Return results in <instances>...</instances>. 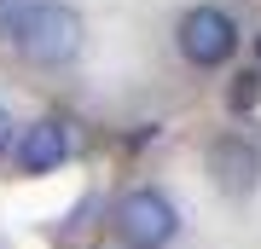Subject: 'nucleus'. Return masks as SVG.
I'll return each mask as SVG.
<instances>
[{"instance_id":"f03ea898","label":"nucleus","mask_w":261,"mask_h":249,"mask_svg":"<svg viewBox=\"0 0 261 249\" xmlns=\"http://www.w3.org/2000/svg\"><path fill=\"white\" fill-rule=\"evenodd\" d=\"M18 46H23L29 64H70V58L82 52V18H75V6L41 0V12L29 18V29L18 35Z\"/></svg>"},{"instance_id":"20e7f679","label":"nucleus","mask_w":261,"mask_h":249,"mask_svg":"<svg viewBox=\"0 0 261 249\" xmlns=\"http://www.w3.org/2000/svg\"><path fill=\"white\" fill-rule=\"evenodd\" d=\"M64 157H70V133H64L58 116H41V122H29L18 133V168H29V174H47Z\"/></svg>"},{"instance_id":"6e6552de","label":"nucleus","mask_w":261,"mask_h":249,"mask_svg":"<svg viewBox=\"0 0 261 249\" xmlns=\"http://www.w3.org/2000/svg\"><path fill=\"white\" fill-rule=\"evenodd\" d=\"M6 145H12V116L0 110V151H6Z\"/></svg>"},{"instance_id":"0eeeda50","label":"nucleus","mask_w":261,"mask_h":249,"mask_svg":"<svg viewBox=\"0 0 261 249\" xmlns=\"http://www.w3.org/2000/svg\"><path fill=\"white\" fill-rule=\"evenodd\" d=\"M255 81H261V75H250V70H244V75H238V87L226 93V104H232V110H250V104H255V93H261Z\"/></svg>"},{"instance_id":"423d86ee","label":"nucleus","mask_w":261,"mask_h":249,"mask_svg":"<svg viewBox=\"0 0 261 249\" xmlns=\"http://www.w3.org/2000/svg\"><path fill=\"white\" fill-rule=\"evenodd\" d=\"M35 12H41V0H0V41H18Z\"/></svg>"},{"instance_id":"39448f33","label":"nucleus","mask_w":261,"mask_h":249,"mask_svg":"<svg viewBox=\"0 0 261 249\" xmlns=\"http://www.w3.org/2000/svg\"><path fill=\"white\" fill-rule=\"evenodd\" d=\"M209 174H215V185H221L226 197H244L255 185V151L244 145L238 133L215 139V145H209Z\"/></svg>"},{"instance_id":"7ed1b4c3","label":"nucleus","mask_w":261,"mask_h":249,"mask_svg":"<svg viewBox=\"0 0 261 249\" xmlns=\"http://www.w3.org/2000/svg\"><path fill=\"white\" fill-rule=\"evenodd\" d=\"M174 41H180V52H186V64L215 70V64H226V58L238 52V23L226 18L221 6H192L186 18H180Z\"/></svg>"},{"instance_id":"f257e3e1","label":"nucleus","mask_w":261,"mask_h":249,"mask_svg":"<svg viewBox=\"0 0 261 249\" xmlns=\"http://www.w3.org/2000/svg\"><path fill=\"white\" fill-rule=\"evenodd\" d=\"M174 232H180L174 203H168L163 191H151V185H140V191H128L116 203V238L128 249H163Z\"/></svg>"}]
</instances>
